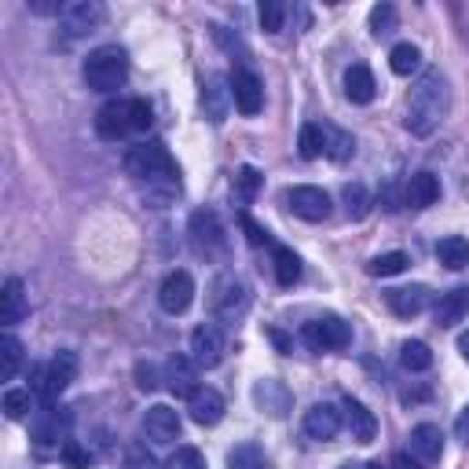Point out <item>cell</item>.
<instances>
[{
	"mask_svg": "<svg viewBox=\"0 0 469 469\" xmlns=\"http://www.w3.org/2000/svg\"><path fill=\"white\" fill-rule=\"evenodd\" d=\"M447 118V81L440 70H425L407 96V132L429 136Z\"/></svg>",
	"mask_w": 469,
	"mask_h": 469,
	"instance_id": "obj_1",
	"label": "cell"
},
{
	"mask_svg": "<svg viewBox=\"0 0 469 469\" xmlns=\"http://www.w3.org/2000/svg\"><path fill=\"white\" fill-rule=\"evenodd\" d=\"M125 172L136 180V183H147L151 187H165L169 194L180 191V172H176V162L169 154V147L162 140H147V143H136L129 147L125 154Z\"/></svg>",
	"mask_w": 469,
	"mask_h": 469,
	"instance_id": "obj_2",
	"label": "cell"
},
{
	"mask_svg": "<svg viewBox=\"0 0 469 469\" xmlns=\"http://www.w3.org/2000/svg\"><path fill=\"white\" fill-rule=\"evenodd\" d=\"M81 74L92 92H118L129 78V56L118 45H99L96 52H89Z\"/></svg>",
	"mask_w": 469,
	"mask_h": 469,
	"instance_id": "obj_3",
	"label": "cell"
},
{
	"mask_svg": "<svg viewBox=\"0 0 469 469\" xmlns=\"http://www.w3.org/2000/svg\"><path fill=\"white\" fill-rule=\"evenodd\" d=\"M78 370H81V363H78V352H70V349H59L45 367H34V381H30V392L34 396H41L45 400V407H52L67 389H70V381L78 378Z\"/></svg>",
	"mask_w": 469,
	"mask_h": 469,
	"instance_id": "obj_4",
	"label": "cell"
},
{
	"mask_svg": "<svg viewBox=\"0 0 469 469\" xmlns=\"http://www.w3.org/2000/svg\"><path fill=\"white\" fill-rule=\"evenodd\" d=\"M187 231H191V246H194L202 257H220V254L227 250L224 224H220V216H216L213 209H198V213H191Z\"/></svg>",
	"mask_w": 469,
	"mask_h": 469,
	"instance_id": "obj_5",
	"label": "cell"
},
{
	"mask_svg": "<svg viewBox=\"0 0 469 469\" xmlns=\"http://www.w3.org/2000/svg\"><path fill=\"white\" fill-rule=\"evenodd\" d=\"M305 341L312 352H338L352 341V327L341 316H319V319L305 323Z\"/></svg>",
	"mask_w": 469,
	"mask_h": 469,
	"instance_id": "obj_6",
	"label": "cell"
},
{
	"mask_svg": "<svg viewBox=\"0 0 469 469\" xmlns=\"http://www.w3.org/2000/svg\"><path fill=\"white\" fill-rule=\"evenodd\" d=\"M231 99H234V110H239L243 118H257L261 107H265V85L254 70H234L231 74Z\"/></svg>",
	"mask_w": 469,
	"mask_h": 469,
	"instance_id": "obj_7",
	"label": "cell"
},
{
	"mask_svg": "<svg viewBox=\"0 0 469 469\" xmlns=\"http://www.w3.org/2000/svg\"><path fill=\"white\" fill-rule=\"evenodd\" d=\"M250 308V290L239 283V279H220L216 283V297H213V316L216 323H234L239 316H246Z\"/></svg>",
	"mask_w": 469,
	"mask_h": 469,
	"instance_id": "obj_8",
	"label": "cell"
},
{
	"mask_svg": "<svg viewBox=\"0 0 469 469\" xmlns=\"http://www.w3.org/2000/svg\"><path fill=\"white\" fill-rule=\"evenodd\" d=\"M191 301H194V279H191V272H169L165 279H162V287H158V305H162V312H169V316H183L187 308H191Z\"/></svg>",
	"mask_w": 469,
	"mask_h": 469,
	"instance_id": "obj_9",
	"label": "cell"
},
{
	"mask_svg": "<svg viewBox=\"0 0 469 469\" xmlns=\"http://www.w3.org/2000/svg\"><path fill=\"white\" fill-rule=\"evenodd\" d=\"M67 433H70V414L67 411L45 407L41 418L34 422V443H37V451H63L67 440H70Z\"/></svg>",
	"mask_w": 469,
	"mask_h": 469,
	"instance_id": "obj_10",
	"label": "cell"
},
{
	"mask_svg": "<svg viewBox=\"0 0 469 469\" xmlns=\"http://www.w3.org/2000/svg\"><path fill=\"white\" fill-rule=\"evenodd\" d=\"M283 198L294 209V216H301L308 224H319L330 216V194L323 187H290Z\"/></svg>",
	"mask_w": 469,
	"mask_h": 469,
	"instance_id": "obj_11",
	"label": "cell"
},
{
	"mask_svg": "<svg viewBox=\"0 0 469 469\" xmlns=\"http://www.w3.org/2000/svg\"><path fill=\"white\" fill-rule=\"evenodd\" d=\"M191 360L202 370H213L224 360V330H220V323L194 327V334H191Z\"/></svg>",
	"mask_w": 469,
	"mask_h": 469,
	"instance_id": "obj_12",
	"label": "cell"
},
{
	"mask_svg": "<svg viewBox=\"0 0 469 469\" xmlns=\"http://www.w3.org/2000/svg\"><path fill=\"white\" fill-rule=\"evenodd\" d=\"M59 23H63L67 37H85L103 23V8L96 5V0H74V5H63Z\"/></svg>",
	"mask_w": 469,
	"mask_h": 469,
	"instance_id": "obj_13",
	"label": "cell"
},
{
	"mask_svg": "<svg viewBox=\"0 0 469 469\" xmlns=\"http://www.w3.org/2000/svg\"><path fill=\"white\" fill-rule=\"evenodd\" d=\"M96 132L103 140H121L132 132V103L129 99H110L96 114Z\"/></svg>",
	"mask_w": 469,
	"mask_h": 469,
	"instance_id": "obj_14",
	"label": "cell"
},
{
	"mask_svg": "<svg viewBox=\"0 0 469 469\" xmlns=\"http://www.w3.org/2000/svg\"><path fill=\"white\" fill-rule=\"evenodd\" d=\"M338 429H341V411H338V407L316 403V407L305 411V436H308V440L327 443V440L338 436Z\"/></svg>",
	"mask_w": 469,
	"mask_h": 469,
	"instance_id": "obj_15",
	"label": "cell"
},
{
	"mask_svg": "<svg viewBox=\"0 0 469 469\" xmlns=\"http://www.w3.org/2000/svg\"><path fill=\"white\" fill-rule=\"evenodd\" d=\"M165 381H169V392L172 396L191 400L198 392V363L191 356H172L165 363Z\"/></svg>",
	"mask_w": 469,
	"mask_h": 469,
	"instance_id": "obj_16",
	"label": "cell"
},
{
	"mask_svg": "<svg viewBox=\"0 0 469 469\" xmlns=\"http://www.w3.org/2000/svg\"><path fill=\"white\" fill-rule=\"evenodd\" d=\"M143 433H147L154 443H172V440H180V414H176L172 407L158 403V407H151V411L143 414Z\"/></svg>",
	"mask_w": 469,
	"mask_h": 469,
	"instance_id": "obj_17",
	"label": "cell"
},
{
	"mask_svg": "<svg viewBox=\"0 0 469 469\" xmlns=\"http://www.w3.org/2000/svg\"><path fill=\"white\" fill-rule=\"evenodd\" d=\"M411 458H418L422 465H436L440 462V454H443V433L436 429V425H414L411 429V451H407Z\"/></svg>",
	"mask_w": 469,
	"mask_h": 469,
	"instance_id": "obj_18",
	"label": "cell"
},
{
	"mask_svg": "<svg viewBox=\"0 0 469 469\" xmlns=\"http://www.w3.org/2000/svg\"><path fill=\"white\" fill-rule=\"evenodd\" d=\"M187 411H191V422H198V425H216V422L224 418L227 403H224V396H220L216 389L198 385V392L187 400Z\"/></svg>",
	"mask_w": 469,
	"mask_h": 469,
	"instance_id": "obj_19",
	"label": "cell"
},
{
	"mask_svg": "<svg viewBox=\"0 0 469 469\" xmlns=\"http://www.w3.org/2000/svg\"><path fill=\"white\" fill-rule=\"evenodd\" d=\"M26 312H30V305H26V287H23V279L12 276V279L5 283V294H0V323L12 330L16 323H23Z\"/></svg>",
	"mask_w": 469,
	"mask_h": 469,
	"instance_id": "obj_20",
	"label": "cell"
},
{
	"mask_svg": "<svg viewBox=\"0 0 469 469\" xmlns=\"http://www.w3.org/2000/svg\"><path fill=\"white\" fill-rule=\"evenodd\" d=\"M345 96H349L356 107H367V103H374V96H378V81H374L370 67H363V63H352V67L345 70Z\"/></svg>",
	"mask_w": 469,
	"mask_h": 469,
	"instance_id": "obj_21",
	"label": "cell"
},
{
	"mask_svg": "<svg viewBox=\"0 0 469 469\" xmlns=\"http://www.w3.org/2000/svg\"><path fill=\"white\" fill-rule=\"evenodd\" d=\"M385 301L400 319H414L429 308V290L425 287H400V290H389Z\"/></svg>",
	"mask_w": 469,
	"mask_h": 469,
	"instance_id": "obj_22",
	"label": "cell"
},
{
	"mask_svg": "<svg viewBox=\"0 0 469 469\" xmlns=\"http://www.w3.org/2000/svg\"><path fill=\"white\" fill-rule=\"evenodd\" d=\"M254 403H257L261 411H268L272 418H283V414L290 411V392H287V385H283V381L265 378V381H257V385H254Z\"/></svg>",
	"mask_w": 469,
	"mask_h": 469,
	"instance_id": "obj_23",
	"label": "cell"
},
{
	"mask_svg": "<svg viewBox=\"0 0 469 469\" xmlns=\"http://www.w3.org/2000/svg\"><path fill=\"white\" fill-rule=\"evenodd\" d=\"M345 425H349V433H352V440H360V443H370L374 436H378V418H374V411H367L360 400H345Z\"/></svg>",
	"mask_w": 469,
	"mask_h": 469,
	"instance_id": "obj_24",
	"label": "cell"
},
{
	"mask_svg": "<svg viewBox=\"0 0 469 469\" xmlns=\"http://www.w3.org/2000/svg\"><path fill=\"white\" fill-rule=\"evenodd\" d=\"M465 316H469V287H458V290H451V294L440 297V305H436V327L451 330Z\"/></svg>",
	"mask_w": 469,
	"mask_h": 469,
	"instance_id": "obj_25",
	"label": "cell"
},
{
	"mask_svg": "<svg viewBox=\"0 0 469 469\" xmlns=\"http://www.w3.org/2000/svg\"><path fill=\"white\" fill-rule=\"evenodd\" d=\"M403 198H407L411 209H425V205H433V202L440 198V180H436L433 172H414V176L407 180Z\"/></svg>",
	"mask_w": 469,
	"mask_h": 469,
	"instance_id": "obj_26",
	"label": "cell"
},
{
	"mask_svg": "<svg viewBox=\"0 0 469 469\" xmlns=\"http://www.w3.org/2000/svg\"><path fill=\"white\" fill-rule=\"evenodd\" d=\"M436 261L451 272H462L469 268V243L462 239V234H447V239L436 243Z\"/></svg>",
	"mask_w": 469,
	"mask_h": 469,
	"instance_id": "obj_27",
	"label": "cell"
},
{
	"mask_svg": "<svg viewBox=\"0 0 469 469\" xmlns=\"http://www.w3.org/2000/svg\"><path fill=\"white\" fill-rule=\"evenodd\" d=\"M23 341L12 334V330H5V338H0V381H12L16 374H19V367H23Z\"/></svg>",
	"mask_w": 469,
	"mask_h": 469,
	"instance_id": "obj_28",
	"label": "cell"
},
{
	"mask_svg": "<svg viewBox=\"0 0 469 469\" xmlns=\"http://www.w3.org/2000/svg\"><path fill=\"white\" fill-rule=\"evenodd\" d=\"M227 469H268V458H265L261 443L246 440V443H234L227 451Z\"/></svg>",
	"mask_w": 469,
	"mask_h": 469,
	"instance_id": "obj_29",
	"label": "cell"
},
{
	"mask_svg": "<svg viewBox=\"0 0 469 469\" xmlns=\"http://www.w3.org/2000/svg\"><path fill=\"white\" fill-rule=\"evenodd\" d=\"M257 191H261V172L254 169V165H243V169H234V180H231V194H234V202H239L243 209L257 198Z\"/></svg>",
	"mask_w": 469,
	"mask_h": 469,
	"instance_id": "obj_30",
	"label": "cell"
},
{
	"mask_svg": "<svg viewBox=\"0 0 469 469\" xmlns=\"http://www.w3.org/2000/svg\"><path fill=\"white\" fill-rule=\"evenodd\" d=\"M297 151H301V158H305V162H316V158H323V154H327V129H323V125H316V121L301 125V136H297Z\"/></svg>",
	"mask_w": 469,
	"mask_h": 469,
	"instance_id": "obj_31",
	"label": "cell"
},
{
	"mask_svg": "<svg viewBox=\"0 0 469 469\" xmlns=\"http://www.w3.org/2000/svg\"><path fill=\"white\" fill-rule=\"evenodd\" d=\"M272 261H276V279H279V287H294V283L301 279V261H297L294 250L276 246V250H272Z\"/></svg>",
	"mask_w": 469,
	"mask_h": 469,
	"instance_id": "obj_32",
	"label": "cell"
},
{
	"mask_svg": "<svg viewBox=\"0 0 469 469\" xmlns=\"http://www.w3.org/2000/svg\"><path fill=\"white\" fill-rule=\"evenodd\" d=\"M389 67H392V74H400V78H411L418 67H422V52L414 48V45H396L392 52H389Z\"/></svg>",
	"mask_w": 469,
	"mask_h": 469,
	"instance_id": "obj_33",
	"label": "cell"
},
{
	"mask_svg": "<svg viewBox=\"0 0 469 469\" xmlns=\"http://www.w3.org/2000/svg\"><path fill=\"white\" fill-rule=\"evenodd\" d=\"M407 265H411V257H407V254H400V250H392V254L374 257V261L367 265V276H374V279H389V276L407 272Z\"/></svg>",
	"mask_w": 469,
	"mask_h": 469,
	"instance_id": "obj_34",
	"label": "cell"
},
{
	"mask_svg": "<svg viewBox=\"0 0 469 469\" xmlns=\"http://www.w3.org/2000/svg\"><path fill=\"white\" fill-rule=\"evenodd\" d=\"M202 103L209 110V121H224V110L234 99H231V89H224V81H209V89L202 92Z\"/></svg>",
	"mask_w": 469,
	"mask_h": 469,
	"instance_id": "obj_35",
	"label": "cell"
},
{
	"mask_svg": "<svg viewBox=\"0 0 469 469\" xmlns=\"http://www.w3.org/2000/svg\"><path fill=\"white\" fill-rule=\"evenodd\" d=\"M400 363H403V370H429L433 367V352H429V345L425 341H403V349H400Z\"/></svg>",
	"mask_w": 469,
	"mask_h": 469,
	"instance_id": "obj_36",
	"label": "cell"
},
{
	"mask_svg": "<svg viewBox=\"0 0 469 469\" xmlns=\"http://www.w3.org/2000/svg\"><path fill=\"white\" fill-rule=\"evenodd\" d=\"M0 407H5V414L12 422H19V418H26L34 411V392L30 389H8L5 400H0Z\"/></svg>",
	"mask_w": 469,
	"mask_h": 469,
	"instance_id": "obj_37",
	"label": "cell"
},
{
	"mask_svg": "<svg viewBox=\"0 0 469 469\" xmlns=\"http://www.w3.org/2000/svg\"><path fill=\"white\" fill-rule=\"evenodd\" d=\"M323 129H327V125H323ZM352 151H356V140H352L349 132H341V129H327V154H330L334 162L352 158Z\"/></svg>",
	"mask_w": 469,
	"mask_h": 469,
	"instance_id": "obj_38",
	"label": "cell"
},
{
	"mask_svg": "<svg viewBox=\"0 0 469 469\" xmlns=\"http://www.w3.org/2000/svg\"><path fill=\"white\" fill-rule=\"evenodd\" d=\"M345 209H349V216H352V220H363V216H367V209H370V194H367V187H363V183H349V187H345Z\"/></svg>",
	"mask_w": 469,
	"mask_h": 469,
	"instance_id": "obj_39",
	"label": "cell"
},
{
	"mask_svg": "<svg viewBox=\"0 0 469 469\" xmlns=\"http://www.w3.org/2000/svg\"><path fill=\"white\" fill-rule=\"evenodd\" d=\"M283 19H287V5H283V0H265V5H261V30L265 34H279L283 30Z\"/></svg>",
	"mask_w": 469,
	"mask_h": 469,
	"instance_id": "obj_40",
	"label": "cell"
},
{
	"mask_svg": "<svg viewBox=\"0 0 469 469\" xmlns=\"http://www.w3.org/2000/svg\"><path fill=\"white\" fill-rule=\"evenodd\" d=\"M396 30V8L392 5H374L370 8V34L374 37H385Z\"/></svg>",
	"mask_w": 469,
	"mask_h": 469,
	"instance_id": "obj_41",
	"label": "cell"
},
{
	"mask_svg": "<svg viewBox=\"0 0 469 469\" xmlns=\"http://www.w3.org/2000/svg\"><path fill=\"white\" fill-rule=\"evenodd\" d=\"M165 469H205V458L198 447H176L165 462Z\"/></svg>",
	"mask_w": 469,
	"mask_h": 469,
	"instance_id": "obj_42",
	"label": "cell"
},
{
	"mask_svg": "<svg viewBox=\"0 0 469 469\" xmlns=\"http://www.w3.org/2000/svg\"><path fill=\"white\" fill-rule=\"evenodd\" d=\"M59 458H63L67 469H89V462H92V454H89L78 440H67V447L59 451Z\"/></svg>",
	"mask_w": 469,
	"mask_h": 469,
	"instance_id": "obj_43",
	"label": "cell"
},
{
	"mask_svg": "<svg viewBox=\"0 0 469 469\" xmlns=\"http://www.w3.org/2000/svg\"><path fill=\"white\" fill-rule=\"evenodd\" d=\"M132 103V132H147L154 125V110L147 99H129Z\"/></svg>",
	"mask_w": 469,
	"mask_h": 469,
	"instance_id": "obj_44",
	"label": "cell"
},
{
	"mask_svg": "<svg viewBox=\"0 0 469 469\" xmlns=\"http://www.w3.org/2000/svg\"><path fill=\"white\" fill-rule=\"evenodd\" d=\"M239 220H243V231H246V239H250V246H268V243H272V234H268V231H265V227H261L257 220H250L246 213H243Z\"/></svg>",
	"mask_w": 469,
	"mask_h": 469,
	"instance_id": "obj_45",
	"label": "cell"
},
{
	"mask_svg": "<svg viewBox=\"0 0 469 469\" xmlns=\"http://www.w3.org/2000/svg\"><path fill=\"white\" fill-rule=\"evenodd\" d=\"M136 378H140L136 385H140L143 392H154V389H158V374H154L151 363H140V367H136Z\"/></svg>",
	"mask_w": 469,
	"mask_h": 469,
	"instance_id": "obj_46",
	"label": "cell"
},
{
	"mask_svg": "<svg viewBox=\"0 0 469 469\" xmlns=\"http://www.w3.org/2000/svg\"><path fill=\"white\" fill-rule=\"evenodd\" d=\"M129 469H158L151 454H143V447H132L129 451Z\"/></svg>",
	"mask_w": 469,
	"mask_h": 469,
	"instance_id": "obj_47",
	"label": "cell"
},
{
	"mask_svg": "<svg viewBox=\"0 0 469 469\" xmlns=\"http://www.w3.org/2000/svg\"><path fill=\"white\" fill-rule=\"evenodd\" d=\"M454 433H458V440H469V403L462 407V414H458V422H454Z\"/></svg>",
	"mask_w": 469,
	"mask_h": 469,
	"instance_id": "obj_48",
	"label": "cell"
},
{
	"mask_svg": "<svg viewBox=\"0 0 469 469\" xmlns=\"http://www.w3.org/2000/svg\"><path fill=\"white\" fill-rule=\"evenodd\" d=\"M392 469H422V462H418V458H411V454L403 451V454H396V462H392Z\"/></svg>",
	"mask_w": 469,
	"mask_h": 469,
	"instance_id": "obj_49",
	"label": "cell"
},
{
	"mask_svg": "<svg viewBox=\"0 0 469 469\" xmlns=\"http://www.w3.org/2000/svg\"><path fill=\"white\" fill-rule=\"evenodd\" d=\"M268 338H272V341L279 345V352H290V341H287V338H283L279 330H268Z\"/></svg>",
	"mask_w": 469,
	"mask_h": 469,
	"instance_id": "obj_50",
	"label": "cell"
},
{
	"mask_svg": "<svg viewBox=\"0 0 469 469\" xmlns=\"http://www.w3.org/2000/svg\"><path fill=\"white\" fill-rule=\"evenodd\" d=\"M458 352H462V360L469 363V330H465V334H458Z\"/></svg>",
	"mask_w": 469,
	"mask_h": 469,
	"instance_id": "obj_51",
	"label": "cell"
},
{
	"mask_svg": "<svg viewBox=\"0 0 469 469\" xmlns=\"http://www.w3.org/2000/svg\"><path fill=\"white\" fill-rule=\"evenodd\" d=\"M363 469H385V465H381V462H367Z\"/></svg>",
	"mask_w": 469,
	"mask_h": 469,
	"instance_id": "obj_52",
	"label": "cell"
}]
</instances>
